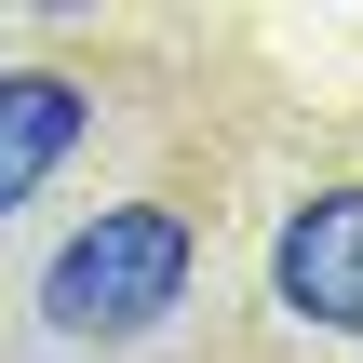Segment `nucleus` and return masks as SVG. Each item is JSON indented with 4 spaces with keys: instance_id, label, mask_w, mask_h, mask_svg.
Masks as SVG:
<instances>
[{
    "instance_id": "f257e3e1",
    "label": "nucleus",
    "mask_w": 363,
    "mask_h": 363,
    "mask_svg": "<svg viewBox=\"0 0 363 363\" xmlns=\"http://www.w3.org/2000/svg\"><path fill=\"white\" fill-rule=\"evenodd\" d=\"M189 216H162V202H108L54 269H40V323L54 337H81V350H121V337H148L175 296H189Z\"/></svg>"
},
{
    "instance_id": "7ed1b4c3",
    "label": "nucleus",
    "mask_w": 363,
    "mask_h": 363,
    "mask_svg": "<svg viewBox=\"0 0 363 363\" xmlns=\"http://www.w3.org/2000/svg\"><path fill=\"white\" fill-rule=\"evenodd\" d=\"M81 121H94L81 81H54V67H13V81H0V216H13V202L81 148Z\"/></svg>"
},
{
    "instance_id": "f03ea898",
    "label": "nucleus",
    "mask_w": 363,
    "mask_h": 363,
    "mask_svg": "<svg viewBox=\"0 0 363 363\" xmlns=\"http://www.w3.org/2000/svg\"><path fill=\"white\" fill-rule=\"evenodd\" d=\"M283 310L323 323V337H363V189H310L283 216V256H269Z\"/></svg>"
}]
</instances>
